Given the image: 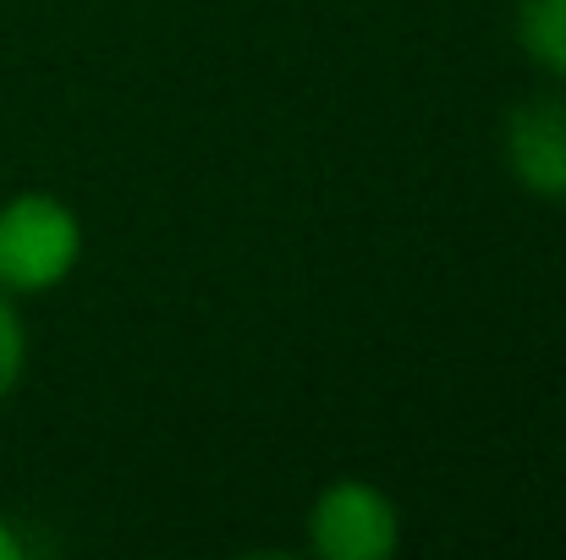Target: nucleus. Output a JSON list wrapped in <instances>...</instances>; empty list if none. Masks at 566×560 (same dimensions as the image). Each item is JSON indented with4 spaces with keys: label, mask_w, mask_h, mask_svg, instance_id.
<instances>
[{
    "label": "nucleus",
    "mask_w": 566,
    "mask_h": 560,
    "mask_svg": "<svg viewBox=\"0 0 566 560\" xmlns=\"http://www.w3.org/2000/svg\"><path fill=\"white\" fill-rule=\"evenodd\" d=\"M77 264V220L66 203L28 192L0 209V286L44 292Z\"/></svg>",
    "instance_id": "nucleus-1"
},
{
    "label": "nucleus",
    "mask_w": 566,
    "mask_h": 560,
    "mask_svg": "<svg viewBox=\"0 0 566 560\" xmlns=\"http://www.w3.org/2000/svg\"><path fill=\"white\" fill-rule=\"evenodd\" d=\"M308 533H314V550L325 560H385L401 545L396 506L369 484L325 489L314 517H308Z\"/></svg>",
    "instance_id": "nucleus-2"
},
{
    "label": "nucleus",
    "mask_w": 566,
    "mask_h": 560,
    "mask_svg": "<svg viewBox=\"0 0 566 560\" xmlns=\"http://www.w3.org/2000/svg\"><path fill=\"white\" fill-rule=\"evenodd\" d=\"M506 160L528 192L566 203V99L545 94V99H528L512 110Z\"/></svg>",
    "instance_id": "nucleus-3"
},
{
    "label": "nucleus",
    "mask_w": 566,
    "mask_h": 560,
    "mask_svg": "<svg viewBox=\"0 0 566 560\" xmlns=\"http://www.w3.org/2000/svg\"><path fill=\"white\" fill-rule=\"evenodd\" d=\"M517 39L545 72L566 77V0H523L517 6Z\"/></svg>",
    "instance_id": "nucleus-4"
},
{
    "label": "nucleus",
    "mask_w": 566,
    "mask_h": 560,
    "mask_svg": "<svg viewBox=\"0 0 566 560\" xmlns=\"http://www.w3.org/2000/svg\"><path fill=\"white\" fill-rule=\"evenodd\" d=\"M22 358H28V341H22V319H17V308L6 303V286H0V395L17 384V373H22Z\"/></svg>",
    "instance_id": "nucleus-5"
},
{
    "label": "nucleus",
    "mask_w": 566,
    "mask_h": 560,
    "mask_svg": "<svg viewBox=\"0 0 566 560\" xmlns=\"http://www.w3.org/2000/svg\"><path fill=\"white\" fill-rule=\"evenodd\" d=\"M17 556H22V545H17V533L0 522V560H17Z\"/></svg>",
    "instance_id": "nucleus-6"
}]
</instances>
